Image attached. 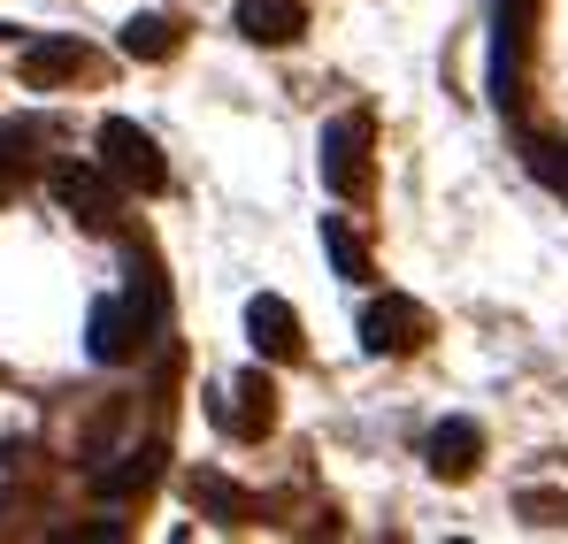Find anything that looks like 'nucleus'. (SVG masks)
Returning <instances> with one entry per match:
<instances>
[{"label": "nucleus", "instance_id": "f257e3e1", "mask_svg": "<svg viewBox=\"0 0 568 544\" xmlns=\"http://www.w3.org/2000/svg\"><path fill=\"white\" fill-rule=\"evenodd\" d=\"M100 162L123 177V192H162V184H170V162H162L154 131H139L131 115H108V123H100Z\"/></svg>", "mask_w": 568, "mask_h": 544}, {"label": "nucleus", "instance_id": "f03ea898", "mask_svg": "<svg viewBox=\"0 0 568 544\" xmlns=\"http://www.w3.org/2000/svg\"><path fill=\"white\" fill-rule=\"evenodd\" d=\"M115 170L108 162H62L54 170V199H62V215L78 223V230H115Z\"/></svg>", "mask_w": 568, "mask_h": 544}, {"label": "nucleus", "instance_id": "7ed1b4c3", "mask_svg": "<svg viewBox=\"0 0 568 544\" xmlns=\"http://www.w3.org/2000/svg\"><path fill=\"white\" fill-rule=\"evenodd\" d=\"M315 162H323V184H331L338 199H362V192H369V115H338V123H323Z\"/></svg>", "mask_w": 568, "mask_h": 544}, {"label": "nucleus", "instance_id": "20e7f679", "mask_svg": "<svg viewBox=\"0 0 568 544\" xmlns=\"http://www.w3.org/2000/svg\"><path fill=\"white\" fill-rule=\"evenodd\" d=\"M423 338H430V315H423V299H407V291H384L377 307L362 315V346L369 353H423Z\"/></svg>", "mask_w": 568, "mask_h": 544}, {"label": "nucleus", "instance_id": "39448f33", "mask_svg": "<svg viewBox=\"0 0 568 544\" xmlns=\"http://www.w3.org/2000/svg\"><path fill=\"white\" fill-rule=\"evenodd\" d=\"M215 422H223L231 438H262V430L277 422V383H270L262 368H246V376L215 399Z\"/></svg>", "mask_w": 568, "mask_h": 544}, {"label": "nucleus", "instance_id": "423d86ee", "mask_svg": "<svg viewBox=\"0 0 568 544\" xmlns=\"http://www.w3.org/2000/svg\"><path fill=\"white\" fill-rule=\"evenodd\" d=\"M246 338H254L262 361H300V315L284 307L277 291H254L246 299Z\"/></svg>", "mask_w": 568, "mask_h": 544}, {"label": "nucleus", "instance_id": "0eeeda50", "mask_svg": "<svg viewBox=\"0 0 568 544\" xmlns=\"http://www.w3.org/2000/svg\"><path fill=\"white\" fill-rule=\"evenodd\" d=\"M146 346V315H139V291L131 299H100L93 307V361H131Z\"/></svg>", "mask_w": 568, "mask_h": 544}, {"label": "nucleus", "instance_id": "6e6552de", "mask_svg": "<svg viewBox=\"0 0 568 544\" xmlns=\"http://www.w3.org/2000/svg\"><path fill=\"white\" fill-rule=\"evenodd\" d=\"M85 70V47L78 39H54V31H39V39H23V54H16V78L31 92L62 85V78H78Z\"/></svg>", "mask_w": 568, "mask_h": 544}, {"label": "nucleus", "instance_id": "1a4fd4ad", "mask_svg": "<svg viewBox=\"0 0 568 544\" xmlns=\"http://www.w3.org/2000/svg\"><path fill=\"white\" fill-rule=\"evenodd\" d=\"M476 460H484V430H476L469 414H454V422L430 430V475H438V483H469Z\"/></svg>", "mask_w": 568, "mask_h": 544}, {"label": "nucleus", "instance_id": "9d476101", "mask_svg": "<svg viewBox=\"0 0 568 544\" xmlns=\"http://www.w3.org/2000/svg\"><path fill=\"white\" fill-rule=\"evenodd\" d=\"M239 39H254V47H292L300 31H307V8L300 0H239Z\"/></svg>", "mask_w": 568, "mask_h": 544}, {"label": "nucleus", "instance_id": "9b49d317", "mask_svg": "<svg viewBox=\"0 0 568 544\" xmlns=\"http://www.w3.org/2000/svg\"><path fill=\"white\" fill-rule=\"evenodd\" d=\"M154 445H139V453H115V468H93V499H108V506H115V499H131V491H146V483H154Z\"/></svg>", "mask_w": 568, "mask_h": 544}, {"label": "nucleus", "instance_id": "f8f14e48", "mask_svg": "<svg viewBox=\"0 0 568 544\" xmlns=\"http://www.w3.org/2000/svg\"><path fill=\"white\" fill-rule=\"evenodd\" d=\"M323 254H331V269L346 276V284H369V276H377L369 246H362V238H354V230H346L338 215H323Z\"/></svg>", "mask_w": 568, "mask_h": 544}, {"label": "nucleus", "instance_id": "ddd939ff", "mask_svg": "<svg viewBox=\"0 0 568 544\" xmlns=\"http://www.w3.org/2000/svg\"><path fill=\"white\" fill-rule=\"evenodd\" d=\"M123 54L131 62H170L178 54V23L170 16H131L123 23Z\"/></svg>", "mask_w": 568, "mask_h": 544}, {"label": "nucleus", "instance_id": "4468645a", "mask_svg": "<svg viewBox=\"0 0 568 544\" xmlns=\"http://www.w3.org/2000/svg\"><path fill=\"white\" fill-rule=\"evenodd\" d=\"M185 491H192V506H207L215 522H239V514H246V491H239L231 475H215V468H192Z\"/></svg>", "mask_w": 568, "mask_h": 544}, {"label": "nucleus", "instance_id": "2eb2a0df", "mask_svg": "<svg viewBox=\"0 0 568 544\" xmlns=\"http://www.w3.org/2000/svg\"><path fill=\"white\" fill-rule=\"evenodd\" d=\"M530 170L554 184V192H568V146H530Z\"/></svg>", "mask_w": 568, "mask_h": 544}, {"label": "nucleus", "instance_id": "dca6fc26", "mask_svg": "<svg viewBox=\"0 0 568 544\" xmlns=\"http://www.w3.org/2000/svg\"><path fill=\"white\" fill-rule=\"evenodd\" d=\"M62 544H123V522H85V530H70Z\"/></svg>", "mask_w": 568, "mask_h": 544}]
</instances>
